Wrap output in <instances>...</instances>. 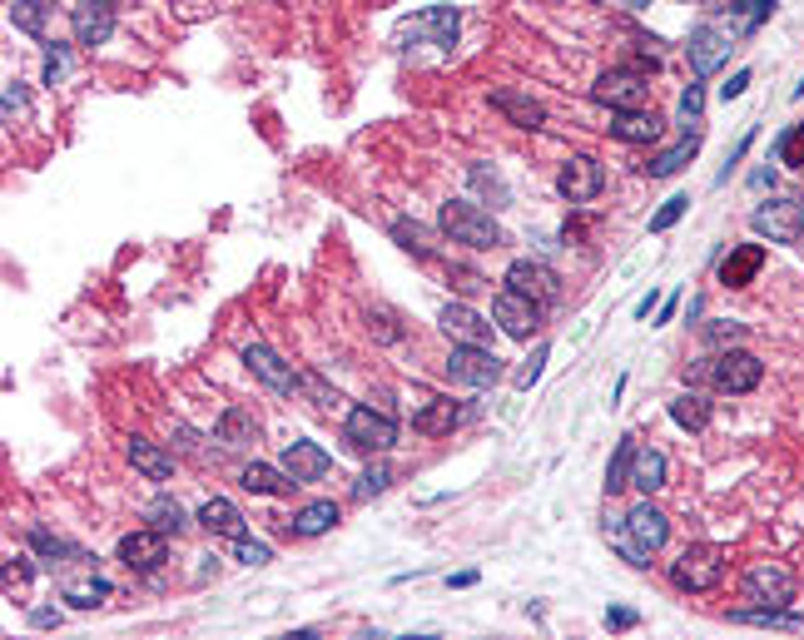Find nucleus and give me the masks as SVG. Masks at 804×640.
<instances>
[{
	"instance_id": "obj_48",
	"label": "nucleus",
	"mask_w": 804,
	"mask_h": 640,
	"mask_svg": "<svg viewBox=\"0 0 804 640\" xmlns=\"http://www.w3.org/2000/svg\"><path fill=\"white\" fill-rule=\"evenodd\" d=\"M541 363H546V343H541V348H536L532 358H527V368H522V373H517V387H532L536 378H541Z\"/></svg>"
},
{
	"instance_id": "obj_9",
	"label": "nucleus",
	"mask_w": 804,
	"mask_h": 640,
	"mask_svg": "<svg viewBox=\"0 0 804 640\" xmlns=\"http://www.w3.org/2000/svg\"><path fill=\"white\" fill-rule=\"evenodd\" d=\"M601 184H606V169H601L591 154H571V159L561 164V174H556V189H561V199H571V204H591V199L601 194Z\"/></svg>"
},
{
	"instance_id": "obj_6",
	"label": "nucleus",
	"mask_w": 804,
	"mask_h": 640,
	"mask_svg": "<svg viewBox=\"0 0 804 640\" xmlns=\"http://www.w3.org/2000/svg\"><path fill=\"white\" fill-rule=\"evenodd\" d=\"M447 378L462 387H492L502 383V358L497 353H487L482 343H457L452 353H447Z\"/></svg>"
},
{
	"instance_id": "obj_16",
	"label": "nucleus",
	"mask_w": 804,
	"mask_h": 640,
	"mask_svg": "<svg viewBox=\"0 0 804 640\" xmlns=\"http://www.w3.org/2000/svg\"><path fill=\"white\" fill-rule=\"evenodd\" d=\"M278 467H283V472H288V477H293V482L303 487V482H318V477H323V472L333 467V457H328V452H323L318 442H288V447H283V462H278Z\"/></svg>"
},
{
	"instance_id": "obj_29",
	"label": "nucleus",
	"mask_w": 804,
	"mask_h": 640,
	"mask_svg": "<svg viewBox=\"0 0 804 640\" xmlns=\"http://www.w3.org/2000/svg\"><path fill=\"white\" fill-rule=\"evenodd\" d=\"M412 30H417V35H427L432 45H452V40H457V10H452V5L422 10V15L412 20Z\"/></svg>"
},
{
	"instance_id": "obj_42",
	"label": "nucleus",
	"mask_w": 804,
	"mask_h": 640,
	"mask_svg": "<svg viewBox=\"0 0 804 640\" xmlns=\"http://www.w3.org/2000/svg\"><path fill=\"white\" fill-rule=\"evenodd\" d=\"M298 392H308V397H313L318 407H338V402H343V397H338L333 387L323 383L318 373H298Z\"/></svg>"
},
{
	"instance_id": "obj_43",
	"label": "nucleus",
	"mask_w": 804,
	"mask_h": 640,
	"mask_svg": "<svg viewBox=\"0 0 804 640\" xmlns=\"http://www.w3.org/2000/svg\"><path fill=\"white\" fill-rule=\"evenodd\" d=\"M234 561H239V566H268V561H273V551H268L264 541H249V536H239V546H234Z\"/></svg>"
},
{
	"instance_id": "obj_58",
	"label": "nucleus",
	"mask_w": 804,
	"mask_h": 640,
	"mask_svg": "<svg viewBox=\"0 0 804 640\" xmlns=\"http://www.w3.org/2000/svg\"><path fill=\"white\" fill-rule=\"evenodd\" d=\"M616 5H626V10H646L651 0H616Z\"/></svg>"
},
{
	"instance_id": "obj_40",
	"label": "nucleus",
	"mask_w": 804,
	"mask_h": 640,
	"mask_svg": "<svg viewBox=\"0 0 804 640\" xmlns=\"http://www.w3.org/2000/svg\"><path fill=\"white\" fill-rule=\"evenodd\" d=\"M685 209H690V194H675V199H666V204L651 214V234H666L670 224H680V219H685Z\"/></svg>"
},
{
	"instance_id": "obj_38",
	"label": "nucleus",
	"mask_w": 804,
	"mask_h": 640,
	"mask_svg": "<svg viewBox=\"0 0 804 640\" xmlns=\"http://www.w3.org/2000/svg\"><path fill=\"white\" fill-rule=\"evenodd\" d=\"M393 239H398L407 254H417V258L432 254V244H427V229H422V224H412V219H398V224H393Z\"/></svg>"
},
{
	"instance_id": "obj_33",
	"label": "nucleus",
	"mask_w": 804,
	"mask_h": 640,
	"mask_svg": "<svg viewBox=\"0 0 804 640\" xmlns=\"http://www.w3.org/2000/svg\"><path fill=\"white\" fill-rule=\"evenodd\" d=\"M338 521H343L338 502H308L303 512L293 516V531H298V536H323V531H333Z\"/></svg>"
},
{
	"instance_id": "obj_53",
	"label": "nucleus",
	"mask_w": 804,
	"mask_h": 640,
	"mask_svg": "<svg viewBox=\"0 0 804 640\" xmlns=\"http://www.w3.org/2000/svg\"><path fill=\"white\" fill-rule=\"evenodd\" d=\"M740 333H745V328H735V323H715V328H710V343H735Z\"/></svg>"
},
{
	"instance_id": "obj_13",
	"label": "nucleus",
	"mask_w": 804,
	"mask_h": 640,
	"mask_svg": "<svg viewBox=\"0 0 804 640\" xmlns=\"http://www.w3.org/2000/svg\"><path fill=\"white\" fill-rule=\"evenodd\" d=\"M507 288H517V293L532 298V303H551V298L561 293V278H556L546 263H536V258H517V263L507 268Z\"/></svg>"
},
{
	"instance_id": "obj_12",
	"label": "nucleus",
	"mask_w": 804,
	"mask_h": 640,
	"mask_svg": "<svg viewBox=\"0 0 804 640\" xmlns=\"http://www.w3.org/2000/svg\"><path fill=\"white\" fill-rule=\"evenodd\" d=\"M70 30H75V45H105L115 35V5L110 0H80L70 10Z\"/></svg>"
},
{
	"instance_id": "obj_24",
	"label": "nucleus",
	"mask_w": 804,
	"mask_h": 640,
	"mask_svg": "<svg viewBox=\"0 0 804 640\" xmlns=\"http://www.w3.org/2000/svg\"><path fill=\"white\" fill-rule=\"evenodd\" d=\"M130 462L149 482H169V477H174V457H169L159 442H149V437H130Z\"/></svg>"
},
{
	"instance_id": "obj_30",
	"label": "nucleus",
	"mask_w": 804,
	"mask_h": 640,
	"mask_svg": "<svg viewBox=\"0 0 804 640\" xmlns=\"http://www.w3.org/2000/svg\"><path fill=\"white\" fill-rule=\"evenodd\" d=\"M219 442H224V447H249V442H259V417L244 412V407H229V412L219 417Z\"/></svg>"
},
{
	"instance_id": "obj_3",
	"label": "nucleus",
	"mask_w": 804,
	"mask_h": 640,
	"mask_svg": "<svg viewBox=\"0 0 804 640\" xmlns=\"http://www.w3.org/2000/svg\"><path fill=\"white\" fill-rule=\"evenodd\" d=\"M621 526H626V541H621V551H626V561L631 566H646V556L651 551H661L670 536V516L661 512V507H651V502H636L631 512L621 516Z\"/></svg>"
},
{
	"instance_id": "obj_39",
	"label": "nucleus",
	"mask_w": 804,
	"mask_h": 640,
	"mask_svg": "<svg viewBox=\"0 0 804 640\" xmlns=\"http://www.w3.org/2000/svg\"><path fill=\"white\" fill-rule=\"evenodd\" d=\"M388 487H393V472H388V467H368V472L358 477L353 497H358V502H368V497H383Z\"/></svg>"
},
{
	"instance_id": "obj_57",
	"label": "nucleus",
	"mask_w": 804,
	"mask_h": 640,
	"mask_svg": "<svg viewBox=\"0 0 804 640\" xmlns=\"http://www.w3.org/2000/svg\"><path fill=\"white\" fill-rule=\"evenodd\" d=\"M675 308H680V298H675V293H670L666 303H661V323H670V318H675Z\"/></svg>"
},
{
	"instance_id": "obj_22",
	"label": "nucleus",
	"mask_w": 804,
	"mask_h": 640,
	"mask_svg": "<svg viewBox=\"0 0 804 640\" xmlns=\"http://www.w3.org/2000/svg\"><path fill=\"white\" fill-rule=\"evenodd\" d=\"M462 422V407L452 402V397H427V407H417V417H412V427L422 432V437H442V432H452Z\"/></svg>"
},
{
	"instance_id": "obj_18",
	"label": "nucleus",
	"mask_w": 804,
	"mask_h": 640,
	"mask_svg": "<svg viewBox=\"0 0 804 640\" xmlns=\"http://www.w3.org/2000/svg\"><path fill=\"white\" fill-rule=\"evenodd\" d=\"M244 363H249V373H259L273 392H298V373H293L273 348H264V343H249V348H244Z\"/></svg>"
},
{
	"instance_id": "obj_46",
	"label": "nucleus",
	"mask_w": 804,
	"mask_h": 640,
	"mask_svg": "<svg viewBox=\"0 0 804 640\" xmlns=\"http://www.w3.org/2000/svg\"><path fill=\"white\" fill-rule=\"evenodd\" d=\"M25 110V85L20 80H10L5 85V125H15V115Z\"/></svg>"
},
{
	"instance_id": "obj_49",
	"label": "nucleus",
	"mask_w": 804,
	"mask_h": 640,
	"mask_svg": "<svg viewBox=\"0 0 804 640\" xmlns=\"http://www.w3.org/2000/svg\"><path fill=\"white\" fill-rule=\"evenodd\" d=\"M368 328H373L383 343H398V338H402L398 328H393V318H388V313H368Z\"/></svg>"
},
{
	"instance_id": "obj_2",
	"label": "nucleus",
	"mask_w": 804,
	"mask_h": 640,
	"mask_svg": "<svg viewBox=\"0 0 804 640\" xmlns=\"http://www.w3.org/2000/svg\"><path fill=\"white\" fill-rule=\"evenodd\" d=\"M670 581L680 591H715L725 581V551L715 541H695L670 561Z\"/></svg>"
},
{
	"instance_id": "obj_8",
	"label": "nucleus",
	"mask_w": 804,
	"mask_h": 640,
	"mask_svg": "<svg viewBox=\"0 0 804 640\" xmlns=\"http://www.w3.org/2000/svg\"><path fill=\"white\" fill-rule=\"evenodd\" d=\"M710 378H715L720 392H755L760 378H765V363L755 353H745V348H730V353H720L710 363Z\"/></svg>"
},
{
	"instance_id": "obj_27",
	"label": "nucleus",
	"mask_w": 804,
	"mask_h": 640,
	"mask_svg": "<svg viewBox=\"0 0 804 640\" xmlns=\"http://www.w3.org/2000/svg\"><path fill=\"white\" fill-rule=\"evenodd\" d=\"M695 154H700V129H690L680 144H670L666 154H656V159L646 164V174H651V179H670V174H680Z\"/></svg>"
},
{
	"instance_id": "obj_55",
	"label": "nucleus",
	"mask_w": 804,
	"mask_h": 640,
	"mask_svg": "<svg viewBox=\"0 0 804 640\" xmlns=\"http://www.w3.org/2000/svg\"><path fill=\"white\" fill-rule=\"evenodd\" d=\"M447 586H457V591H462V586H477V571H457V576H447Z\"/></svg>"
},
{
	"instance_id": "obj_25",
	"label": "nucleus",
	"mask_w": 804,
	"mask_h": 640,
	"mask_svg": "<svg viewBox=\"0 0 804 640\" xmlns=\"http://www.w3.org/2000/svg\"><path fill=\"white\" fill-rule=\"evenodd\" d=\"M492 105H497V110H502L517 129H541L546 125V110L536 105L532 95H522V90H497V95H492Z\"/></svg>"
},
{
	"instance_id": "obj_47",
	"label": "nucleus",
	"mask_w": 804,
	"mask_h": 640,
	"mask_svg": "<svg viewBox=\"0 0 804 640\" xmlns=\"http://www.w3.org/2000/svg\"><path fill=\"white\" fill-rule=\"evenodd\" d=\"M606 626H611V631H631V626H641V616H636L631 606H611V611H606Z\"/></svg>"
},
{
	"instance_id": "obj_4",
	"label": "nucleus",
	"mask_w": 804,
	"mask_h": 640,
	"mask_svg": "<svg viewBox=\"0 0 804 640\" xmlns=\"http://www.w3.org/2000/svg\"><path fill=\"white\" fill-rule=\"evenodd\" d=\"M750 224H755V234H765V239H775V244H800V234H804V199H795V194L765 199V204L750 214Z\"/></svg>"
},
{
	"instance_id": "obj_52",
	"label": "nucleus",
	"mask_w": 804,
	"mask_h": 640,
	"mask_svg": "<svg viewBox=\"0 0 804 640\" xmlns=\"http://www.w3.org/2000/svg\"><path fill=\"white\" fill-rule=\"evenodd\" d=\"M60 75H65V55H60V50H50V55H45V85H55Z\"/></svg>"
},
{
	"instance_id": "obj_51",
	"label": "nucleus",
	"mask_w": 804,
	"mask_h": 640,
	"mask_svg": "<svg viewBox=\"0 0 804 640\" xmlns=\"http://www.w3.org/2000/svg\"><path fill=\"white\" fill-rule=\"evenodd\" d=\"M745 90H750V70H735V75H730V85H725L720 95H725V100H740Z\"/></svg>"
},
{
	"instance_id": "obj_44",
	"label": "nucleus",
	"mask_w": 804,
	"mask_h": 640,
	"mask_svg": "<svg viewBox=\"0 0 804 640\" xmlns=\"http://www.w3.org/2000/svg\"><path fill=\"white\" fill-rule=\"evenodd\" d=\"M30 541H35V551L50 556V561H55V556H80L70 541H60V536H50V531H30Z\"/></svg>"
},
{
	"instance_id": "obj_5",
	"label": "nucleus",
	"mask_w": 804,
	"mask_h": 640,
	"mask_svg": "<svg viewBox=\"0 0 804 640\" xmlns=\"http://www.w3.org/2000/svg\"><path fill=\"white\" fill-rule=\"evenodd\" d=\"M591 100L596 105H611L616 110H651V85L641 70H606L596 85H591Z\"/></svg>"
},
{
	"instance_id": "obj_10",
	"label": "nucleus",
	"mask_w": 804,
	"mask_h": 640,
	"mask_svg": "<svg viewBox=\"0 0 804 640\" xmlns=\"http://www.w3.org/2000/svg\"><path fill=\"white\" fill-rule=\"evenodd\" d=\"M492 318L502 323V333L507 338H532L536 333V318H541V303H532V298H522L517 288H502L497 298H492Z\"/></svg>"
},
{
	"instance_id": "obj_14",
	"label": "nucleus",
	"mask_w": 804,
	"mask_h": 640,
	"mask_svg": "<svg viewBox=\"0 0 804 640\" xmlns=\"http://www.w3.org/2000/svg\"><path fill=\"white\" fill-rule=\"evenodd\" d=\"M164 556H169V536H164V531H154V526L120 536V561H125L130 571H154Z\"/></svg>"
},
{
	"instance_id": "obj_56",
	"label": "nucleus",
	"mask_w": 804,
	"mask_h": 640,
	"mask_svg": "<svg viewBox=\"0 0 804 640\" xmlns=\"http://www.w3.org/2000/svg\"><path fill=\"white\" fill-rule=\"evenodd\" d=\"M651 308H656V293H646V298L636 303V318H651Z\"/></svg>"
},
{
	"instance_id": "obj_20",
	"label": "nucleus",
	"mask_w": 804,
	"mask_h": 640,
	"mask_svg": "<svg viewBox=\"0 0 804 640\" xmlns=\"http://www.w3.org/2000/svg\"><path fill=\"white\" fill-rule=\"evenodd\" d=\"M437 323H442L452 338H462V343H482V348H487V338H492V323H482L467 303H447V308L437 313Z\"/></svg>"
},
{
	"instance_id": "obj_7",
	"label": "nucleus",
	"mask_w": 804,
	"mask_h": 640,
	"mask_svg": "<svg viewBox=\"0 0 804 640\" xmlns=\"http://www.w3.org/2000/svg\"><path fill=\"white\" fill-rule=\"evenodd\" d=\"M343 432H348V442H353L358 452H388V447H398V422H393L388 412H373V407H353Z\"/></svg>"
},
{
	"instance_id": "obj_15",
	"label": "nucleus",
	"mask_w": 804,
	"mask_h": 640,
	"mask_svg": "<svg viewBox=\"0 0 804 640\" xmlns=\"http://www.w3.org/2000/svg\"><path fill=\"white\" fill-rule=\"evenodd\" d=\"M685 50H690V70H695V75H715V70L725 65V55H730V35H725L720 25H700Z\"/></svg>"
},
{
	"instance_id": "obj_36",
	"label": "nucleus",
	"mask_w": 804,
	"mask_h": 640,
	"mask_svg": "<svg viewBox=\"0 0 804 640\" xmlns=\"http://www.w3.org/2000/svg\"><path fill=\"white\" fill-rule=\"evenodd\" d=\"M105 596H110V581H105V576H90V581H70V586H65V601H70L75 611H95V606H105Z\"/></svg>"
},
{
	"instance_id": "obj_45",
	"label": "nucleus",
	"mask_w": 804,
	"mask_h": 640,
	"mask_svg": "<svg viewBox=\"0 0 804 640\" xmlns=\"http://www.w3.org/2000/svg\"><path fill=\"white\" fill-rule=\"evenodd\" d=\"M700 110H705V90H700V85H690V90L680 95V120H685V129L700 125Z\"/></svg>"
},
{
	"instance_id": "obj_23",
	"label": "nucleus",
	"mask_w": 804,
	"mask_h": 640,
	"mask_svg": "<svg viewBox=\"0 0 804 640\" xmlns=\"http://www.w3.org/2000/svg\"><path fill=\"white\" fill-rule=\"evenodd\" d=\"M199 526L204 531H214V536H244V512L229 502V497H209L204 507H199Z\"/></svg>"
},
{
	"instance_id": "obj_19",
	"label": "nucleus",
	"mask_w": 804,
	"mask_h": 640,
	"mask_svg": "<svg viewBox=\"0 0 804 640\" xmlns=\"http://www.w3.org/2000/svg\"><path fill=\"white\" fill-rule=\"evenodd\" d=\"M760 268H765V249L760 244H735L730 254L720 258V283L725 288H745V283H755Z\"/></svg>"
},
{
	"instance_id": "obj_37",
	"label": "nucleus",
	"mask_w": 804,
	"mask_h": 640,
	"mask_svg": "<svg viewBox=\"0 0 804 640\" xmlns=\"http://www.w3.org/2000/svg\"><path fill=\"white\" fill-rule=\"evenodd\" d=\"M45 10H50L45 0H15V5H10V25L25 30V35H40V30H45Z\"/></svg>"
},
{
	"instance_id": "obj_50",
	"label": "nucleus",
	"mask_w": 804,
	"mask_h": 640,
	"mask_svg": "<svg viewBox=\"0 0 804 640\" xmlns=\"http://www.w3.org/2000/svg\"><path fill=\"white\" fill-rule=\"evenodd\" d=\"M25 576H30V566H25L20 556H10V561H5V591H15V586H25Z\"/></svg>"
},
{
	"instance_id": "obj_1",
	"label": "nucleus",
	"mask_w": 804,
	"mask_h": 640,
	"mask_svg": "<svg viewBox=\"0 0 804 640\" xmlns=\"http://www.w3.org/2000/svg\"><path fill=\"white\" fill-rule=\"evenodd\" d=\"M437 224H442V234H447L452 244H467V249H502V244H507V234L497 229V219L482 214L477 204H462V199L442 204Z\"/></svg>"
},
{
	"instance_id": "obj_35",
	"label": "nucleus",
	"mask_w": 804,
	"mask_h": 640,
	"mask_svg": "<svg viewBox=\"0 0 804 640\" xmlns=\"http://www.w3.org/2000/svg\"><path fill=\"white\" fill-rule=\"evenodd\" d=\"M631 462H636V437H621L616 442V457H611V467H606V492L616 497L621 487H631Z\"/></svg>"
},
{
	"instance_id": "obj_11",
	"label": "nucleus",
	"mask_w": 804,
	"mask_h": 640,
	"mask_svg": "<svg viewBox=\"0 0 804 640\" xmlns=\"http://www.w3.org/2000/svg\"><path fill=\"white\" fill-rule=\"evenodd\" d=\"M745 596L760 601V606H790V601H795V576H790L785 566L765 561V566H755V571L745 576Z\"/></svg>"
},
{
	"instance_id": "obj_34",
	"label": "nucleus",
	"mask_w": 804,
	"mask_h": 640,
	"mask_svg": "<svg viewBox=\"0 0 804 640\" xmlns=\"http://www.w3.org/2000/svg\"><path fill=\"white\" fill-rule=\"evenodd\" d=\"M144 521H149L154 531H164V536H179V531L189 526V516H184V507H179L174 497H154V502L144 507Z\"/></svg>"
},
{
	"instance_id": "obj_21",
	"label": "nucleus",
	"mask_w": 804,
	"mask_h": 640,
	"mask_svg": "<svg viewBox=\"0 0 804 640\" xmlns=\"http://www.w3.org/2000/svg\"><path fill=\"white\" fill-rule=\"evenodd\" d=\"M239 482H244V492H254V497H288V492L298 487L283 467H268V462H249V467L239 472Z\"/></svg>"
},
{
	"instance_id": "obj_17",
	"label": "nucleus",
	"mask_w": 804,
	"mask_h": 640,
	"mask_svg": "<svg viewBox=\"0 0 804 640\" xmlns=\"http://www.w3.org/2000/svg\"><path fill=\"white\" fill-rule=\"evenodd\" d=\"M661 134H666V120L656 110H616L611 120V139L621 144H656Z\"/></svg>"
},
{
	"instance_id": "obj_54",
	"label": "nucleus",
	"mask_w": 804,
	"mask_h": 640,
	"mask_svg": "<svg viewBox=\"0 0 804 640\" xmlns=\"http://www.w3.org/2000/svg\"><path fill=\"white\" fill-rule=\"evenodd\" d=\"M30 626H40V631H45V626H60V611H45V606H40V611H30Z\"/></svg>"
},
{
	"instance_id": "obj_41",
	"label": "nucleus",
	"mask_w": 804,
	"mask_h": 640,
	"mask_svg": "<svg viewBox=\"0 0 804 640\" xmlns=\"http://www.w3.org/2000/svg\"><path fill=\"white\" fill-rule=\"evenodd\" d=\"M780 164H790V169H804V120L800 125H790L785 129V139H780Z\"/></svg>"
},
{
	"instance_id": "obj_32",
	"label": "nucleus",
	"mask_w": 804,
	"mask_h": 640,
	"mask_svg": "<svg viewBox=\"0 0 804 640\" xmlns=\"http://www.w3.org/2000/svg\"><path fill=\"white\" fill-rule=\"evenodd\" d=\"M770 15H775V0H740V5H730V30H725V35H730V40H735V35H755Z\"/></svg>"
},
{
	"instance_id": "obj_26",
	"label": "nucleus",
	"mask_w": 804,
	"mask_h": 640,
	"mask_svg": "<svg viewBox=\"0 0 804 640\" xmlns=\"http://www.w3.org/2000/svg\"><path fill=\"white\" fill-rule=\"evenodd\" d=\"M666 472H670L666 452H656V447H636V462H631V487H641V492L651 497V492H661V487H666Z\"/></svg>"
},
{
	"instance_id": "obj_28",
	"label": "nucleus",
	"mask_w": 804,
	"mask_h": 640,
	"mask_svg": "<svg viewBox=\"0 0 804 640\" xmlns=\"http://www.w3.org/2000/svg\"><path fill=\"white\" fill-rule=\"evenodd\" d=\"M735 626H780V631H800L804 616L800 611H785V606H740L730 611Z\"/></svg>"
},
{
	"instance_id": "obj_59",
	"label": "nucleus",
	"mask_w": 804,
	"mask_h": 640,
	"mask_svg": "<svg viewBox=\"0 0 804 640\" xmlns=\"http://www.w3.org/2000/svg\"><path fill=\"white\" fill-rule=\"evenodd\" d=\"M800 95H804V75H800V85H795V100H800Z\"/></svg>"
},
{
	"instance_id": "obj_31",
	"label": "nucleus",
	"mask_w": 804,
	"mask_h": 640,
	"mask_svg": "<svg viewBox=\"0 0 804 640\" xmlns=\"http://www.w3.org/2000/svg\"><path fill=\"white\" fill-rule=\"evenodd\" d=\"M670 422L685 427V432H705V427H710V402H705L700 392H680V397L670 402Z\"/></svg>"
}]
</instances>
